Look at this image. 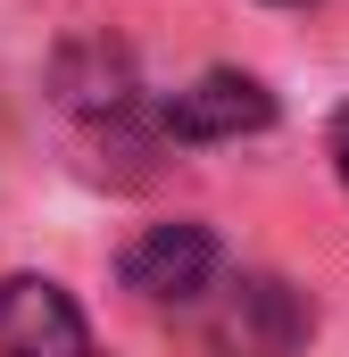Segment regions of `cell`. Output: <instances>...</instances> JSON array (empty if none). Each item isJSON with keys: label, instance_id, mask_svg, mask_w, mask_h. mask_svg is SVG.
Segmentation results:
<instances>
[{"label": "cell", "instance_id": "obj_1", "mask_svg": "<svg viewBox=\"0 0 349 357\" xmlns=\"http://www.w3.org/2000/svg\"><path fill=\"white\" fill-rule=\"evenodd\" d=\"M316 333V307L283 274H216L208 291V349L216 357H299Z\"/></svg>", "mask_w": 349, "mask_h": 357}, {"label": "cell", "instance_id": "obj_2", "mask_svg": "<svg viewBox=\"0 0 349 357\" xmlns=\"http://www.w3.org/2000/svg\"><path fill=\"white\" fill-rule=\"evenodd\" d=\"M117 274H125V291L150 299V307H200V299L216 291V274H225V250H216L208 225L174 216V225L133 233V250H125V266H117Z\"/></svg>", "mask_w": 349, "mask_h": 357}, {"label": "cell", "instance_id": "obj_3", "mask_svg": "<svg viewBox=\"0 0 349 357\" xmlns=\"http://www.w3.org/2000/svg\"><path fill=\"white\" fill-rule=\"evenodd\" d=\"M274 125V91L242 67H208L200 84H183L174 100H158V133L167 142H242Z\"/></svg>", "mask_w": 349, "mask_h": 357}, {"label": "cell", "instance_id": "obj_4", "mask_svg": "<svg viewBox=\"0 0 349 357\" xmlns=\"http://www.w3.org/2000/svg\"><path fill=\"white\" fill-rule=\"evenodd\" d=\"M0 357H91L84 307L50 274H8L0 282Z\"/></svg>", "mask_w": 349, "mask_h": 357}, {"label": "cell", "instance_id": "obj_5", "mask_svg": "<svg viewBox=\"0 0 349 357\" xmlns=\"http://www.w3.org/2000/svg\"><path fill=\"white\" fill-rule=\"evenodd\" d=\"M333 167H341V191H349V108L333 116Z\"/></svg>", "mask_w": 349, "mask_h": 357}, {"label": "cell", "instance_id": "obj_6", "mask_svg": "<svg viewBox=\"0 0 349 357\" xmlns=\"http://www.w3.org/2000/svg\"><path fill=\"white\" fill-rule=\"evenodd\" d=\"M283 8H299V0H283Z\"/></svg>", "mask_w": 349, "mask_h": 357}]
</instances>
